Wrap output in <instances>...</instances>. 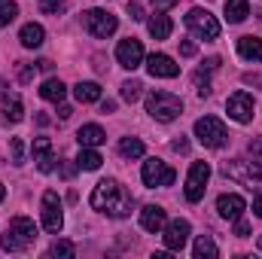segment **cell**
I'll return each mask as SVG.
<instances>
[{"instance_id": "obj_1", "label": "cell", "mask_w": 262, "mask_h": 259, "mask_svg": "<svg viewBox=\"0 0 262 259\" xmlns=\"http://www.w3.org/2000/svg\"><path fill=\"white\" fill-rule=\"evenodd\" d=\"M92 207L95 210H101V213H107V217H116V220H122V217H128L131 213V195L125 186H119L116 180H101L98 186H95V192H92Z\"/></svg>"}, {"instance_id": "obj_2", "label": "cell", "mask_w": 262, "mask_h": 259, "mask_svg": "<svg viewBox=\"0 0 262 259\" xmlns=\"http://www.w3.org/2000/svg\"><path fill=\"white\" fill-rule=\"evenodd\" d=\"M34 238H37L34 220H28V217H12V220H9V229L0 235V247L9 250V253H18V250H25Z\"/></svg>"}, {"instance_id": "obj_3", "label": "cell", "mask_w": 262, "mask_h": 259, "mask_svg": "<svg viewBox=\"0 0 262 259\" xmlns=\"http://www.w3.org/2000/svg\"><path fill=\"white\" fill-rule=\"evenodd\" d=\"M146 113L156 119V122H174L180 113H183V101L171 92H149L146 95Z\"/></svg>"}, {"instance_id": "obj_4", "label": "cell", "mask_w": 262, "mask_h": 259, "mask_svg": "<svg viewBox=\"0 0 262 259\" xmlns=\"http://www.w3.org/2000/svg\"><path fill=\"white\" fill-rule=\"evenodd\" d=\"M82 28H85L92 37L104 40V37L116 34L119 21H116V15H113V12H107V9H85V12H82Z\"/></svg>"}, {"instance_id": "obj_5", "label": "cell", "mask_w": 262, "mask_h": 259, "mask_svg": "<svg viewBox=\"0 0 262 259\" xmlns=\"http://www.w3.org/2000/svg\"><path fill=\"white\" fill-rule=\"evenodd\" d=\"M195 137H198V143H204L210 149H220V146H226L229 131H226V125L216 116H201L195 122Z\"/></svg>"}, {"instance_id": "obj_6", "label": "cell", "mask_w": 262, "mask_h": 259, "mask_svg": "<svg viewBox=\"0 0 262 259\" xmlns=\"http://www.w3.org/2000/svg\"><path fill=\"white\" fill-rule=\"evenodd\" d=\"M186 28L195 34V37H201V40H216L220 37V21L207 12V9H189L186 12Z\"/></svg>"}, {"instance_id": "obj_7", "label": "cell", "mask_w": 262, "mask_h": 259, "mask_svg": "<svg viewBox=\"0 0 262 259\" xmlns=\"http://www.w3.org/2000/svg\"><path fill=\"white\" fill-rule=\"evenodd\" d=\"M140 177H143V183H146L149 189H156V186H171V183L177 180L174 168H171V165H165L162 159H146V162H143Z\"/></svg>"}, {"instance_id": "obj_8", "label": "cell", "mask_w": 262, "mask_h": 259, "mask_svg": "<svg viewBox=\"0 0 262 259\" xmlns=\"http://www.w3.org/2000/svg\"><path fill=\"white\" fill-rule=\"evenodd\" d=\"M207 177H210V165L207 162H192V168H189V177H186V201H201L204 198V189H207Z\"/></svg>"}, {"instance_id": "obj_9", "label": "cell", "mask_w": 262, "mask_h": 259, "mask_svg": "<svg viewBox=\"0 0 262 259\" xmlns=\"http://www.w3.org/2000/svg\"><path fill=\"white\" fill-rule=\"evenodd\" d=\"M61 226H64V217H61V198H58V192L49 189V192L43 195V229H46L49 235H58Z\"/></svg>"}, {"instance_id": "obj_10", "label": "cell", "mask_w": 262, "mask_h": 259, "mask_svg": "<svg viewBox=\"0 0 262 259\" xmlns=\"http://www.w3.org/2000/svg\"><path fill=\"white\" fill-rule=\"evenodd\" d=\"M259 165L262 162H226V165H223V174L232 177V180H238V183H250V186H253L262 177Z\"/></svg>"}, {"instance_id": "obj_11", "label": "cell", "mask_w": 262, "mask_h": 259, "mask_svg": "<svg viewBox=\"0 0 262 259\" xmlns=\"http://www.w3.org/2000/svg\"><path fill=\"white\" fill-rule=\"evenodd\" d=\"M226 110H229V116L235 119V122H250L253 119V95H247V92H235L229 101H226Z\"/></svg>"}, {"instance_id": "obj_12", "label": "cell", "mask_w": 262, "mask_h": 259, "mask_svg": "<svg viewBox=\"0 0 262 259\" xmlns=\"http://www.w3.org/2000/svg\"><path fill=\"white\" fill-rule=\"evenodd\" d=\"M146 70H149V76H159V79H174V76L180 73V64H177L171 55H165V52H152V55L146 58Z\"/></svg>"}, {"instance_id": "obj_13", "label": "cell", "mask_w": 262, "mask_h": 259, "mask_svg": "<svg viewBox=\"0 0 262 259\" xmlns=\"http://www.w3.org/2000/svg\"><path fill=\"white\" fill-rule=\"evenodd\" d=\"M116 61L125 67V70L140 67V61H143V46H140V40H134V37L122 40V43L116 46Z\"/></svg>"}, {"instance_id": "obj_14", "label": "cell", "mask_w": 262, "mask_h": 259, "mask_svg": "<svg viewBox=\"0 0 262 259\" xmlns=\"http://www.w3.org/2000/svg\"><path fill=\"white\" fill-rule=\"evenodd\" d=\"M31 153H34V162H37V171H43V174H49L55 168V162H58L55 153H52V140L49 137H34Z\"/></svg>"}, {"instance_id": "obj_15", "label": "cell", "mask_w": 262, "mask_h": 259, "mask_svg": "<svg viewBox=\"0 0 262 259\" xmlns=\"http://www.w3.org/2000/svg\"><path fill=\"white\" fill-rule=\"evenodd\" d=\"M186 241H189V223H186V220L168 223V229H165V247H168L171 253H177V250L186 247Z\"/></svg>"}, {"instance_id": "obj_16", "label": "cell", "mask_w": 262, "mask_h": 259, "mask_svg": "<svg viewBox=\"0 0 262 259\" xmlns=\"http://www.w3.org/2000/svg\"><path fill=\"white\" fill-rule=\"evenodd\" d=\"M244 207H247V201L235 192H226V195L216 198V210H220V217H226V220H241Z\"/></svg>"}, {"instance_id": "obj_17", "label": "cell", "mask_w": 262, "mask_h": 259, "mask_svg": "<svg viewBox=\"0 0 262 259\" xmlns=\"http://www.w3.org/2000/svg\"><path fill=\"white\" fill-rule=\"evenodd\" d=\"M140 226H143L146 232H162V229H165V210H162L159 204H146V207L140 210Z\"/></svg>"}, {"instance_id": "obj_18", "label": "cell", "mask_w": 262, "mask_h": 259, "mask_svg": "<svg viewBox=\"0 0 262 259\" xmlns=\"http://www.w3.org/2000/svg\"><path fill=\"white\" fill-rule=\"evenodd\" d=\"M76 140H79V146H101L107 140V134L101 125H82L76 131Z\"/></svg>"}, {"instance_id": "obj_19", "label": "cell", "mask_w": 262, "mask_h": 259, "mask_svg": "<svg viewBox=\"0 0 262 259\" xmlns=\"http://www.w3.org/2000/svg\"><path fill=\"white\" fill-rule=\"evenodd\" d=\"M226 21H232V25H241L247 15H250V3L247 0H226Z\"/></svg>"}, {"instance_id": "obj_20", "label": "cell", "mask_w": 262, "mask_h": 259, "mask_svg": "<svg viewBox=\"0 0 262 259\" xmlns=\"http://www.w3.org/2000/svg\"><path fill=\"white\" fill-rule=\"evenodd\" d=\"M238 52L247 61H262V40L259 37H241L238 40Z\"/></svg>"}, {"instance_id": "obj_21", "label": "cell", "mask_w": 262, "mask_h": 259, "mask_svg": "<svg viewBox=\"0 0 262 259\" xmlns=\"http://www.w3.org/2000/svg\"><path fill=\"white\" fill-rule=\"evenodd\" d=\"M64 95H67V89H64V82H61V79H46V82L40 85V98H43V101L61 104V101H64Z\"/></svg>"}, {"instance_id": "obj_22", "label": "cell", "mask_w": 262, "mask_h": 259, "mask_svg": "<svg viewBox=\"0 0 262 259\" xmlns=\"http://www.w3.org/2000/svg\"><path fill=\"white\" fill-rule=\"evenodd\" d=\"M146 28H149V34H152L156 40H168L174 25H171V18H168L165 12H156V15L149 18V25H146Z\"/></svg>"}, {"instance_id": "obj_23", "label": "cell", "mask_w": 262, "mask_h": 259, "mask_svg": "<svg viewBox=\"0 0 262 259\" xmlns=\"http://www.w3.org/2000/svg\"><path fill=\"white\" fill-rule=\"evenodd\" d=\"M43 37H46V31L40 28V25H25L21 28V34H18V40H21V46H28V49H37V46H43Z\"/></svg>"}, {"instance_id": "obj_24", "label": "cell", "mask_w": 262, "mask_h": 259, "mask_svg": "<svg viewBox=\"0 0 262 259\" xmlns=\"http://www.w3.org/2000/svg\"><path fill=\"white\" fill-rule=\"evenodd\" d=\"M73 95L79 104H95V101H101V85L98 82H76Z\"/></svg>"}, {"instance_id": "obj_25", "label": "cell", "mask_w": 262, "mask_h": 259, "mask_svg": "<svg viewBox=\"0 0 262 259\" xmlns=\"http://www.w3.org/2000/svg\"><path fill=\"white\" fill-rule=\"evenodd\" d=\"M101 162H104V159H101V153H95L92 146H82V149H79V156H76V168H79V171H98V168H101Z\"/></svg>"}, {"instance_id": "obj_26", "label": "cell", "mask_w": 262, "mask_h": 259, "mask_svg": "<svg viewBox=\"0 0 262 259\" xmlns=\"http://www.w3.org/2000/svg\"><path fill=\"white\" fill-rule=\"evenodd\" d=\"M192 253H195V259H216L220 256V247H216L207 235H201L195 241V250H192Z\"/></svg>"}, {"instance_id": "obj_27", "label": "cell", "mask_w": 262, "mask_h": 259, "mask_svg": "<svg viewBox=\"0 0 262 259\" xmlns=\"http://www.w3.org/2000/svg\"><path fill=\"white\" fill-rule=\"evenodd\" d=\"M119 153H122L125 159H140V156H143V143H140L137 137H122V140H119Z\"/></svg>"}, {"instance_id": "obj_28", "label": "cell", "mask_w": 262, "mask_h": 259, "mask_svg": "<svg viewBox=\"0 0 262 259\" xmlns=\"http://www.w3.org/2000/svg\"><path fill=\"white\" fill-rule=\"evenodd\" d=\"M3 116H6V122H21V116H25V107H21V101H18V98L6 101V107H3Z\"/></svg>"}, {"instance_id": "obj_29", "label": "cell", "mask_w": 262, "mask_h": 259, "mask_svg": "<svg viewBox=\"0 0 262 259\" xmlns=\"http://www.w3.org/2000/svg\"><path fill=\"white\" fill-rule=\"evenodd\" d=\"M15 15H18V6H15L12 0H0V28H3V25H9Z\"/></svg>"}, {"instance_id": "obj_30", "label": "cell", "mask_w": 262, "mask_h": 259, "mask_svg": "<svg viewBox=\"0 0 262 259\" xmlns=\"http://www.w3.org/2000/svg\"><path fill=\"white\" fill-rule=\"evenodd\" d=\"M140 89H143V85H140L137 79H128V82H122V98H125L128 104H134V101L140 98Z\"/></svg>"}, {"instance_id": "obj_31", "label": "cell", "mask_w": 262, "mask_h": 259, "mask_svg": "<svg viewBox=\"0 0 262 259\" xmlns=\"http://www.w3.org/2000/svg\"><path fill=\"white\" fill-rule=\"evenodd\" d=\"M76 253V247L70 244V241H55L52 247H49V256H73Z\"/></svg>"}, {"instance_id": "obj_32", "label": "cell", "mask_w": 262, "mask_h": 259, "mask_svg": "<svg viewBox=\"0 0 262 259\" xmlns=\"http://www.w3.org/2000/svg\"><path fill=\"white\" fill-rule=\"evenodd\" d=\"M9 149H12V162L21 165L25 162V143H21V137H12L9 140Z\"/></svg>"}, {"instance_id": "obj_33", "label": "cell", "mask_w": 262, "mask_h": 259, "mask_svg": "<svg viewBox=\"0 0 262 259\" xmlns=\"http://www.w3.org/2000/svg\"><path fill=\"white\" fill-rule=\"evenodd\" d=\"M40 9L43 12H61L64 9V0H40Z\"/></svg>"}, {"instance_id": "obj_34", "label": "cell", "mask_w": 262, "mask_h": 259, "mask_svg": "<svg viewBox=\"0 0 262 259\" xmlns=\"http://www.w3.org/2000/svg\"><path fill=\"white\" fill-rule=\"evenodd\" d=\"M195 52H198V46L192 43V40H183V43H180V55H186V58H192Z\"/></svg>"}, {"instance_id": "obj_35", "label": "cell", "mask_w": 262, "mask_h": 259, "mask_svg": "<svg viewBox=\"0 0 262 259\" xmlns=\"http://www.w3.org/2000/svg\"><path fill=\"white\" fill-rule=\"evenodd\" d=\"M125 9H128V15L134 18V21H140V18H143V6H140V3H134V0H131Z\"/></svg>"}, {"instance_id": "obj_36", "label": "cell", "mask_w": 262, "mask_h": 259, "mask_svg": "<svg viewBox=\"0 0 262 259\" xmlns=\"http://www.w3.org/2000/svg\"><path fill=\"white\" fill-rule=\"evenodd\" d=\"M18 79H21V82H31V79H34V70L28 64H18Z\"/></svg>"}, {"instance_id": "obj_37", "label": "cell", "mask_w": 262, "mask_h": 259, "mask_svg": "<svg viewBox=\"0 0 262 259\" xmlns=\"http://www.w3.org/2000/svg\"><path fill=\"white\" fill-rule=\"evenodd\" d=\"M235 223H238V226H235V235H238V238H247V235H250V226H247L244 220H235Z\"/></svg>"}, {"instance_id": "obj_38", "label": "cell", "mask_w": 262, "mask_h": 259, "mask_svg": "<svg viewBox=\"0 0 262 259\" xmlns=\"http://www.w3.org/2000/svg\"><path fill=\"white\" fill-rule=\"evenodd\" d=\"M171 149H174V153H186V149H189V143H186L183 137H177V140L171 143Z\"/></svg>"}, {"instance_id": "obj_39", "label": "cell", "mask_w": 262, "mask_h": 259, "mask_svg": "<svg viewBox=\"0 0 262 259\" xmlns=\"http://www.w3.org/2000/svg\"><path fill=\"white\" fill-rule=\"evenodd\" d=\"M250 156H256V162H262V140H253L250 143Z\"/></svg>"}, {"instance_id": "obj_40", "label": "cell", "mask_w": 262, "mask_h": 259, "mask_svg": "<svg viewBox=\"0 0 262 259\" xmlns=\"http://www.w3.org/2000/svg\"><path fill=\"white\" fill-rule=\"evenodd\" d=\"M152 3H156V9H162V12H165V9H171L177 0H152Z\"/></svg>"}, {"instance_id": "obj_41", "label": "cell", "mask_w": 262, "mask_h": 259, "mask_svg": "<svg viewBox=\"0 0 262 259\" xmlns=\"http://www.w3.org/2000/svg\"><path fill=\"white\" fill-rule=\"evenodd\" d=\"M70 113H73V110H70L67 104H61V107H58V119H70Z\"/></svg>"}, {"instance_id": "obj_42", "label": "cell", "mask_w": 262, "mask_h": 259, "mask_svg": "<svg viewBox=\"0 0 262 259\" xmlns=\"http://www.w3.org/2000/svg\"><path fill=\"white\" fill-rule=\"evenodd\" d=\"M113 110H116V101H104L101 104V113H113Z\"/></svg>"}, {"instance_id": "obj_43", "label": "cell", "mask_w": 262, "mask_h": 259, "mask_svg": "<svg viewBox=\"0 0 262 259\" xmlns=\"http://www.w3.org/2000/svg\"><path fill=\"white\" fill-rule=\"evenodd\" d=\"M9 98V85H6V79H0V101H6Z\"/></svg>"}, {"instance_id": "obj_44", "label": "cell", "mask_w": 262, "mask_h": 259, "mask_svg": "<svg viewBox=\"0 0 262 259\" xmlns=\"http://www.w3.org/2000/svg\"><path fill=\"white\" fill-rule=\"evenodd\" d=\"M253 210H256V217L262 220V195L259 198H253Z\"/></svg>"}, {"instance_id": "obj_45", "label": "cell", "mask_w": 262, "mask_h": 259, "mask_svg": "<svg viewBox=\"0 0 262 259\" xmlns=\"http://www.w3.org/2000/svg\"><path fill=\"white\" fill-rule=\"evenodd\" d=\"M204 67H207V70H216V67H220V58H207Z\"/></svg>"}, {"instance_id": "obj_46", "label": "cell", "mask_w": 262, "mask_h": 259, "mask_svg": "<svg viewBox=\"0 0 262 259\" xmlns=\"http://www.w3.org/2000/svg\"><path fill=\"white\" fill-rule=\"evenodd\" d=\"M3 195H6V189H3V183H0V201H3Z\"/></svg>"}, {"instance_id": "obj_47", "label": "cell", "mask_w": 262, "mask_h": 259, "mask_svg": "<svg viewBox=\"0 0 262 259\" xmlns=\"http://www.w3.org/2000/svg\"><path fill=\"white\" fill-rule=\"evenodd\" d=\"M259 250H262V235H259Z\"/></svg>"}]
</instances>
